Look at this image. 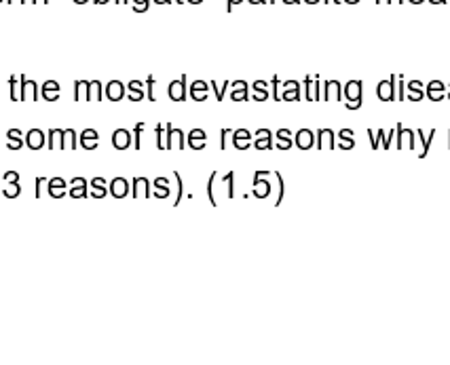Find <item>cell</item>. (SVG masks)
<instances>
[{
    "instance_id": "cell-1",
    "label": "cell",
    "mask_w": 450,
    "mask_h": 365,
    "mask_svg": "<svg viewBox=\"0 0 450 365\" xmlns=\"http://www.w3.org/2000/svg\"><path fill=\"white\" fill-rule=\"evenodd\" d=\"M343 97L347 100V110H357L361 106V80H349L343 89Z\"/></svg>"
},
{
    "instance_id": "cell-2",
    "label": "cell",
    "mask_w": 450,
    "mask_h": 365,
    "mask_svg": "<svg viewBox=\"0 0 450 365\" xmlns=\"http://www.w3.org/2000/svg\"><path fill=\"white\" fill-rule=\"evenodd\" d=\"M396 82H398V74H391V78L381 80L376 87V95L381 102H393L396 100Z\"/></svg>"
},
{
    "instance_id": "cell-3",
    "label": "cell",
    "mask_w": 450,
    "mask_h": 365,
    "mask_svg": "<svg viewBox=\"0 0 450 365\" xmlns=\"http://www.w3.org/2000/svg\"><path fill=\"white\" fill-rule=\"evenodd\" d=\"M266 175H273L271 171H256L254 175V190H251V194L258 196V199H266V196L271 194V184L269 179H266Z\"/></svg>"
},
{
    "instance_id": "cell-4",
    "label": "cell",
    "mask_w": 450,
    "mask_h": 365,
    "mask_svg": "<svg viewBox=\"0 0 450 365\" xmlns=\"http://www.w3.org/2000/svg\"><path fill=\"white\" fill-rule=\"evenodd\" d=\"M167 95L174 102H184L186 100V76H180V80H174L167 87Z\"/></svg>"
},
{
    "instance_id": "cell-5",
    "label": "cell",
    "mask_w": 450,
    "mask_h": 365,
    "mask_svg": "<svg viewBox=\"0 0 450 365\" xmlns=\"http://www.w3.org/2000/svg\"><path fill=\"white\" fill-rule=\"evenodd\" d=\"M396 139H398V148H410V150H414L416 146H414V131L412 129H406L404 125H398V129H396Z\"/></svg>"
},
{
    "instance_id": "cell-6",
    "label": "cell",
    "mask_w": 450,
    "mask_h": 365,
    "mask_svg": "<svg viewBox=\"0 0 450 365\" xmlns=\"http://www.w3.org/2000/svg\"><path fill=\"white\" fill-rule=\"evenodd\" d=\"M425 95L429 97L431 102H442L444 97H446V87H444V82H440V80H431L429 85L425 87Z\"/></svg>"
},
{
    "instance_id": "cell-7",
    "label": "cell",
    "mask_w": 450,
    "mask_h": 365,
    "mask_svg": "<svg viewBox=\"0 0 450 365\" xmlns=\"http://www.w3.org/2000/svg\"><path fill=\"white\" fill-rule=\"evenodd\" d=\"M313 144H315V135H313V131L311 129H300L298 133H296V137H294V146H298L300 150H308V148H313Z\"/></svg>"
},
{
    "instance_id": "cell-8",
    "label": "cell",
    "mask_w": 450,
    "mask_h": 365,
    "mask_svg": "<svg viewBox=\"0 0 450 365\" xmlns=\"http://www.w3.org/2000/svg\"><path fill=\"white\" fill-rule=\"evenodd\" d=\"M233 146H235L237 150H247L249 146H254V144H251V133H249L247 129H237V131H233Z\"/></svg>"
},
{
    "instance_id": "cell-9",
    "label": "cell",
    "mask_w": 450,
    "mask_h": 365,
    "mask_svg": "<svg viewBox=\"0 0 450 365\" xmlns=\"http://www.w3.org/2000/svg\"><path fill=\"white\" fill-rule=\"evenodd\" d=\"M281 100H286V102H298L300 100V85L296 80H286L284 82V93H281Z\"/></svg>"
},
{
    "instance_id": "cell-10",
    "label": "cell",
    "mask_w": 450,
    "mask_h": 365,
    "mask_svg": "<svg viewBox=\"0 0 450 365\" xmlns=\"http://www.w3.org/2000/svg\"><path fill=\"white\" fill-rule=\"evenodd\" d=\"M25 146L30 150H40L45 146V133L40 129H30L25 135Z\"/></svg>"
},
{
    "instance_id": "cell-11",
    "label": "cell",
    "mask_w": 450,
    "mask_h": 365,
    "mask_svg": "<svg viewBox=\"0 0 450 365\" xmlns=\"http://www.w3.org/2000/svg\"><path fill=\"white\" fill-rule=\"evenodd\" d=\"M112 146L117 150H127L131 146V135L127 129H117L112 133Z\"/></svg>"
},
{
    "instance_id": "cell-12",
    "label": "cell",
    "mask_w": 450,
    "mask_h": 365,
    "mask_svg": "<svg viewBox=\"0 0 450 365\" xmlns=\"http://www.w3.org/2000/svg\"><path fill=\"white\" fill-rule=\"evenodd\" d=\"M256 150H271L273 148V133L269 129H258L256 131V142H254Z\"/></svg>"
},
{
    "instance_id": "cell-13",
    "label": "cell",
    "mask_w": 450,
    "mask_h": 365,
    "mask_svg": "<svg viewBox=\"0 0 450 365\" xmlns=\"http://www.w3.org/2000/svg\"><path fill=\"white\" fill-rule=\"evenodd\" d=\"M106 97L110 102H121L123 97H125V85L121 80H112V82H108V87H106Z\"/></svg>"
},
{
    "instance_id": "cell-14",
    "label": "cell",
    "mask_w": 450,
    "mask_h": 365,
    "mask_svg": "<svg viewBox=\"0 0 450 365\" xmlns=\"http://www.w3.org/2000/svg\"><path fill=\"white\" fill-rule=\"evenodd\" d=\"M205 144H207V135H205L203 129H192V131L188 133V146H190L192 150H203Z\"/></svg>"
},
{
    "instance_id": "cell-15",
    "label": "cell",
    "mask_w": 450,
    "mask_h": 365,
    "mask_svg": "<svg viewBox=\"0 0 450 365\" xmlns=\"http://www.w3.org/2000/svg\"><path fill=\"white\" fill-rule=\"evenodd\" d=\"M323 100H330V97H334L336 102H341L343 100V87H341V82L339 80H328L326 85H323Z\"/></svg>"
},
{
    "instance_id": "cell-16",
    "label": "cell",
    "mask_w": 450,
    "mask_h": 365,
    "mask_svg": "<svg viewBox=\"0 0 450 365\" xmlns=\"http://www.w3.org/2000/svg\"><path fill=\"white\" fill-rule=\"evenodd\" d=\"M304 91H306L308 102L319 100V78L317 76H306L304 78Z\"/></svg>"
},
{
    "instance_id": "cell-17",
    "label": "cell",
    "mask_w": 450,
    "mask_h": 365,
    "mask_svg": "<svg viewBox=\"0 0 450 365\" xmlns=\"http://www.w3.org/2000/svg\"><path fill=\"white\" fill-rule=\"evenodd\" d=\"M212 89L207 85V82H203V80H194L192 82V87H190V97L194 102H205L207 100V91Z\"/></svg>"
},
{
    "instance_id": "cell-18",
    "label": "cell",
    "mask_w": 450,
    "mask_h": 365,
    "mask_svg": "<svg viewBox=\"0 0 450 365\" xmlns=\"http://www.w3.org/2000/svg\"><path fill=\"white\" fill-rule=\"evenodd\" d=\"M110 194L117 196V199H123V196L129 194V186H127V179L125 177H115L110 184Z\"/></svg>"
},
{
    "instance_id": "cell-19",
    "label": "cell",
    "mask_w": 450,
    "mask_h": 365,
    "mask_svg": "<svg viewBox=\"0 0 450 365\" xmlns=\"http://www.w3.org/2000/svg\"><path fill=\"white\" fill-rule=\"evenodd\" d=\"M70 196L72 199H82L87 196V179L85 177H76L70 181Z\"/></svg>"
},
{
    "instance_id": "cell-20",
    "label": "cell",
    "mask_w": 450,
    "mask_h": 365,
    "mask_svg": "<svg viewBox=\"0 0 450 365\" xmlns=\"http://www.w3.org/2000/svg\"><path fill=\"white\" fill-rule=\"evenodd\" d=\"M40 93L47 102H58L60 100V85L55 80H47L43 87H40Z\"/></svg>"
},
{
    "instance_id": "cell-21",
    "label": "cell",
    "mask_w": 450,
    "mask_h": 365,
    "mask_svg": "<svg viewBox=\"0 0 450 365\" xmlns=\"http://www.w3.org/2000/svg\"><path fill=\"white\" fill-rule=\"evenodd\" d=\"M47 188H49V194L53 196V199H62V196L66 194V181L62 177H53L47 181Z\"/></svg>"
},
{
    "instance_id": "cell-22",
    "label": "cell",
    "mask_w": 450,
    "mask_h": 365,
    "mask_svg": "<svg viewBox=\"0 0 450 365\" xmlns=\"http://www.w3.org/2000/svg\"><path fill=\"white\" fill-rule=\"evenodd\" d=\"M408 100L410 102H420L425 97V91H423V82L420 80H410L408 82Z\"/></svg>"
},
{
    "instance_id": "cell-23",
    "label": "cell",
    "mask_w": 450,
    "mask_h": 365,
    "mask_svg": "<svg viewBox=\"0 0 450 365\" xmlns=\"http://www.w3.org/2000/svg\"><path fill=\"white\" fill-rule=\"evenodd\" d=\"M231 100H233V102H247V100H249V95H247V82H243V80L233 82Z\"/></svg>"
},
{
    "instance_id": "cell-24",
    "label": "cell",
    "mask_w": 450,
    "mask_h": 365,
    "mask_svg": "<svg viewBox=\"0 0 450 365\" xmlns=\"http://www.w3.org/2000/svg\"><path fill=\"white\" fill-rule=\"evenodd\" d=\"M85 150H95L97 148V131L95 129H85L80 133V142H78Z\"/></svg>"
},
{
    "instance_id": "cell-25",
    "label": "cell",
    "mask_w": 450,
    "mask_h": 365,
    "mask_svg": "<svg viewBox=\"0 0 450 365\" xmlns=\"http://www.w3.org/2000/svg\"><path fill=\"white\" fill-rule=\"evenodd\" d=\"M89 186H91V196H93V199H104V196L110 192L106 188V179H102V177H93L89 181Z\"/></svg>"
},
{
    "instance_id": "cell-26",
    "label": "cell",
    "mask_w": 450,
    "mask_h": 365,
    "mask_svg": "<svg viewBox=\"0 0 450 365\" xmlns=\"http://www.w3.org/2000/svg\"><path fill=\"white\" fill-rule=\"evenodd\" d=\"M7 139H9V144H7L9 150H19V148L25 144V139H23V135H21L19 129H9V131H7Z\"/></svg>"
},
{
    "instance_id": "cell-27",
    "label": "cell",
    "mask_w": 450,
    "mask_h": 365,
    "mask_svg": "<svg viewBox=\"0 0 450 365\" xmlns=\"http://www.w3.org/2000/svg\"><path fill=\"white\" fill-rule=\"evenodd\" d=\"M100 91H102V82H100V80H91V82H87V93H85L87 102H91V100L102 102V100H104V93H100Z\"/></svg>"
},
{
    "instance_id": "cell-28",
    "label": "cell",
    "mask_w": 450,
    "mask_h": 365,
    "mask_svg": "<svg viewBox=\"0 0 450 365\" xmlns=\"http://www.w3.org/2000/svg\"><path fill=\"white\" fill-rule=\"evenodd\" d=\"M323 146H328V148H334L336 144H334V131L332 129H319L317 131V148H323Z\"/></svg>"
},
{
    "instance_id": "cell-29",
    "label": "cell",
    "mask_w": 450,
    "mask_h": 365,
    "mask_svg": "<svg viewBox=\"0 0 450 365\" xmlns=\"http://www.w3.org/2000/svg\"><path fill=\"white\" fill-rule=\"evenodd\" d=\"M170 194H172L170 179H167V177H157V179H154V196H159V199H167Z\"/></svg>"
},
{
    "instance_id": "cell-30",
    "label": "cell",
    "mask_w": 450,
    "mask_h": 365,
    "mask_svg": "<svg viewBox=\"0 0 450 365\" xmlns=\"http://www.w3.org/2000/svg\"><path fill=\"white\" fill-rule=\"evenodd\" d=\"M279 150H290L294 146V139H292V133L290 129H279L277 131V144H275Z\"/></svg>"
},
{
    "instance_id": "cell-31",
    "label": "cell",
    "mask_w": 450,
    "mask_h": 365,
    "mask_svg": "<svg viewBox=\"0 0 450 365\" xmlns=\"http://www.w3.org/2000/svg\"><path fill=\"white\" fill-rule=\"evenodd\" d=\"M416 137L420 139V144H423V150L418 152V157L420 159H425L427 157V152H429V146H431V142H433V137H435V129H431V133L425 137V133L420 131V129H416Z\"/></svg>"
},
{
    "instance_id": "cell-32",
    "label": "cell",
    "mask_w": 450,
    "mask_h": 365,
    "mask_svg": "<svg viewBox=\"0 0 450 365\" xmlns=\"http://www.w3.org/2000/svg\"><path fill=\"white\" fill-rule=\"evenodd\" d=\"M339 139H341V148L343 150H351L355 146V139H353V131L351 129H341V133H339Z\"/></svg>"
},
{
    "instance_id": "cell-33",
    "label": "cell",
    "mask_w": 450,
    "mask_h": 365,
    "mask_svg": "<svg viewBox=\"0 0 450 365\" xmlns=\"http://www.w3.org/2000/svg\"><path fill=\"white\" fill-rule=\"evenodd\" d=\"M127 87H129V91H131V93H129V100H131V102H142L144 97H146L144 91H142V82H139V80H131Z\"/></svg>"
},
{
    "instance_id": "cell-34",
    "label": "cell",
    "mask_w": 450,
    "mask_h": 365,
    "mask_svg": "<svg viewBox=\"0 0 450 365\" xmlns=\"http://www.w3.org/2000/svg\"><path fill=\"white\" fill-rule=\"evenodd\" d=\"M266 87H269V85H266L264 80H256V82H254V95H251V97H254L256 102L269 100V91H266Z\"/></svg>"
},
{
    "instance_id": "cell-35",
    "label": "cell",
    "mask_w": 450,
    "mask_h": 365,
    "mask_svg": "<svg viewBox=\"0 0 450 365\" xmlns=\"http://www.w3.org/2000/svg\"><path fill=\"white\" fill-rule=\"evenodd\" d=\"M368 137H370V146H372V150H376L378 146H381L383 142H385V133H383V129H378V133L374 135V131L372 129H368Z\"/></svg>"
},
{
    "instance_id": "cell-36",
    "label": "cell",
    "mask_w": 450,
    "mask_h": 365,
    "mask_svg": "<svg viewBox=\"0 0 450 365\" xmlns=\"http://www.w3.org/2000/svg\"><path fill=\"white\" fill-rule=\"evenodd\" d=\"M216 177H218V173L214 171L212 175H209V179H207V199H209V203H212L214 207H218V201L214 196V181H216Z\"/></svg>"
},
{
    "instance_id": "cell-37",
    "label": "cell",
    "mask_w": 450,
    "mask_h": 365,
    "mask_svg": "<svg viewBox=\"0 0 450 365\" xmlns=\"http://www.w3.org/2000/svg\"><path fill=\"white\" fill-rule=\"evenodd\" d=\"M222 181H227V196H229V199H233V196H235V173L229 171L227 175L222 177Z\"/></svg>"
},
{
    "instance_id": "cell-38",
    "label": "cell",
    "mask_w": 450,
    "mask_h": 365,
    "mask_svg": "<svg viewBox=\"0 0 450 365\" xmlns=\"http://www.w3.org/2000/svg\"><path fill=\"white\" fill-rule=\"evenodd\" d=\"M174 177H176V192H178V194H176V201H174V205L178 207V205H180V201H182V196H184V184H182V177H180V173H178V171L174 173Z\"/></svg>"
},
{
    "instance_id": "cell-39",
    "label": "cell",
    "mask_w": 450,
    "mask_h": 365,
    "mask_svg": "<svg viewBox=\"0 0 450 365\" xmlns=\"http://www.w3.org/2000/svg\"><path fill=\"white\" fill-rule=\"evenodd\" d=\"M7 199H15V196H19L21 194V186H19V181H11V186L3 192Z\"/></svg>"
},
{
    "instance_id": "cell-40",
    "label": "cell",
    "mask_w": 450,
    "mask_h": 365,
    "mask_svg": "<svg viewBox=\"0 0 450 365\" xmlns=\"http://www.w3.org/2000/svg\"><path fill=\"white\" fill-rule=\"evenodd\" d=\"M273 175L277 177V186H279V194H277V201H275V205H281V201H284V194H286V186H284V177H281V173H279V171H275Z\"/></svg>"
},
{
    "instance_id": "cell-41",
    "label": "cell",
    "mask_w": 450,
    "mask_h": 365,
    "mask_svg": "<svg viewBox=\"0 0 450 365\" xmlns=\"http://www.w3.org/2000/svg\"><path fill=\"white\" fill-rule=\"evenodd\" d=\"M144 127H146L144 123H137V125H135V129H133V137H135V139H133V146H135V150L142 148V144H139V135H142Z\"/></svg>"
},
{
    "instance_id": "cell-42",
    "label": "cell",
    "mask_w": 450,
    "mask_h": 365,
    "mask_svg": "<svg viewBox=\"0 0 450 365\" xmlns=\"http://www.w3.org/2000/svg\"><path fill=\"white\" fill-rule=\"evenodd\" d=\"M209 87L214 89V93H216V100H218V102H222L224 91H227V87H229V80H227V82H222V87H218L216 82H209Z\"/></svg>"
},
{
    "instance_id": "cell-43",
    "label": "cell",
    "mask_w": 450,
    "mask_h": 365,
    "mask_svg": "<svg viewBox=\"0 0 450 365\" xmlns=\"http://www.w3.org/2000/svg\"><path fill=\"white\" fill-rule=\"evenodd\" d=\"M146 97L150 102H157V97H154V76L146 78Z\"/></svg>"
},
{
    "instance_id": "cell-44",
    "label": "cell",
    "mask_w": 450,
    "mask_h": 365,
    "mask_svg": "<svg viewBox=\"0 0 450 365\" xmlns=\"http://www.w3.org/2000/svg\"><path fill=\"white\" fill-rule=\"evenodd\" d=\"M9 87H11V100H13V102H19V93H17V76H11V78H9Z\"/></svg>"
},
{
    "instance_id": "cell-45",
    "label": "cell",
    "mask_w": 450,
    "mask_h": 365,
    "mask_svg": "<svg viewBox=\"0 0 450 365\" xmlns=\"http://www.w3.org/2000/svg\"><path fill=\"white\" fill-rule=\"evenodd\" d=\"M85 82L87 80H76L74 82V102H80V89L85 87Z\"/></svg>"
},
{
    "instance_id": "cell-46",
    "label": "cell",
    "mask_w": 450,
    "mask_h": 365,
    "mask_svg": "<svg viewBox=\"0 0 450 365\" xmlns=\"http://www.w3.org/2000/svg\"><path fill=\"white\" fill-rule=\"evenodd\" d=\"M229 133H233L229 127H224V129H222V133H220V148H222V150L227 148V137H229Z\"/></svg>"
},
{
    "instance_id": "cell-47",
    "label": "cell",
    "mask_w": 450,
    "mask_h": 365,
    "mask_svg": "<svg viewBox=\"0 0 450 365\" xmlns=\"http://www.w3.org/2000/svg\"><path fill=\"white\" fill-rule=\"evenodd\" d=\"M3 177H5L7 184H11V181H19V173L17 171H7Z\"/></svg>"
},
{
    "instance_id": "cell-48",
    "label": "cell",
    "mask_w": 450,
    "mask_h": 365,
    "mask_svg": "<svg viewBox=\"0 0 450 365\" xmlns=\"http://www.w3.org/2000/svg\"><path fill=\"white\" fill-rule=\"evenodd\" d=\"M154 131H157V139H159V142H157V148L165 150V142H163V135H161V133H163V125H159V127L154 129Z\"/></svg>"
},
{
    "instance_id": "cell-49",
    "label": "cell",
    "mask_w": 450,
    "mask_h": 365,
    "mask_svg": "<svg viewBox=\"0 0 450 365\" xmlns=\"http://www.w3.org/2000/svg\"><path fill=\"white\" fill-rule=\"evenodd\" d=\"M43 181H45V177H36V199L40 196V186H43Z\"/></svg>"
},
{
    "instance_id": "cell-50",
    "label": "cell",
    "mask_w": 450,
    "mask_h": 365,
    "mask_svg": "<svg viewBox=\"0 0 450 365\" xmlns=\"http://www.w3.org/2000/svg\"><path fill=\"white\" fill-rule=\"evenodd\" d=\"M448 148H450V133H448Z\"/></svg>"
},
{
    "instance_id": "cell-51",
    "label": "cell",
    "mask_w": 450,
    "mask_h": 365,
    "mask_svg": "<svg viewBox=\"0 0 450 365\" xmlns=\"http://www.w3.org/2000/svg\"><path fill=\"white\" fill-rule=\"evenodd\" d=\"M446 97H448V100H450V93H446Z\"/></svg>"
}]
</instances>
